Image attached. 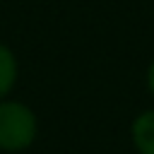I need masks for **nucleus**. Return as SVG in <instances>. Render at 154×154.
<instances>
[{
  "label": "nucleus",
  "mask_w": 154,
  "mask_h": 154,
  "mask_svg": "<svg viewBox=\"0 0 154 154\" xmlns=\"http://www.w3.org/2000/svg\"><path fill=\"white\" fill-rule=\"evenodd\" d=\"M36 140V116L19 101L0 103V149L19 152Z\"/></svg>",
  "instance_id": "f257e3e1"
},
{
  "label": "nucleus",
  "mask_w": 154,
  "mask_h": 154,
  "mask_svg": "<svg viewBox=\"0 0 154 154\" xmlns=\"http://www.w3.org/2000/svg\"><path fill=\"white\" fill-rule=\"evenodd\" d=\"M130 140L137 154H154V108L135 116L130 125Z\"/></svg>",
  "instance_id": "f03ea898"
},
{
  "label": "nucleus",
  "mask_w": 154,
  "mask_h": 154,
  "mask_svg": "<svg viewBox=\"0 0 154 154\" xmlns=\"http://www.w3.org/2000/svg\"><path fill=\"white\" fill-rule=\"evenodd\" d=\"M17 82V60L7 46L0 43V96H5Z\"/></svg>",
  "instance_id": "7ed1b4c3"
},
{
  "label": "nucleus",
  "mask_w": 154,
  "mask_h": 154,
  "mask_svg": "<svg viewBox=\"0 0 154 154\" xmlns=\"http://www.w3.org/2000/svg\"><path fill=\"white\" fill-rule=\"evenodd\" d=\"M147 89H149V94L154 96V58H152V63H149V67H147Z\"/></svg>",
  "instance_id": "20e7f679"
}]
</instances>
